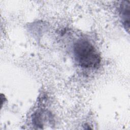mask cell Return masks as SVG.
<instances>
[{
	"label": "cell",
	"instance_id": "1",
	"mask_svg": "<svg viewBox=\"0 0 130 130\" xmlns=\"http://www.w3.org/2000/svg\"><path fill=\"white\" fill-rule=\"evenodd\" d=\"M74 54L77 63L86 69L97 68L101 58L94 46L88 40L80 39L74 45Z\"/></svg>",
	"mask_w": 130,
	"mask_h": 130
},
{
	"label": "cell",
	"instance_id": "2",
	"mask_svg": "<svg viewBox=\"0 0 130 130\" xmlns=\"http://www.w3.org/2000/svg\"><path fill=\"white\" fill-rule=\"evenodd\" d=\"M119 13L124 27L128 32L130 18L129 1H123L121 2L119 7Z\"/></svg>",
	"mask_w": 130,
	"mask_h": 130
}]
</instances>
